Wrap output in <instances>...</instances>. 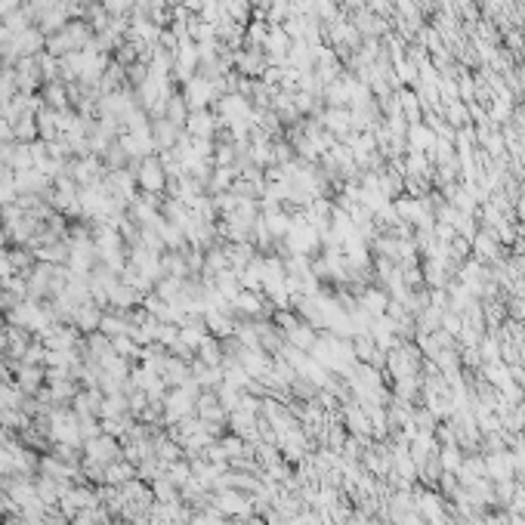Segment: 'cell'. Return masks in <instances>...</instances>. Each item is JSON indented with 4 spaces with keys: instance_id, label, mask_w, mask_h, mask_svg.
I'll use <instances>...</instances> for the list:
<instances>
[{
    "instance_id": "cell-1",
    "label": "cell",
    "mask_w": 525,
    "mask_h": 525,
    "mask_svg": "<svg viewBox=\"0 0 525 525\" xmlns=\"http://www.w3.org/2000/svg\"><path fill=\"white\" fill-rule=\"evenodd\" d=\"M83 454H87V461H93V464L108 467V464L121 461V445H118L115 436L99 433V436H93V439L83 442Z\"/></svg>"
},
{
    "instance_id": "cell-2",
    "label": "cell",
    "mask_w": 525,
    "mask_h": 525,
    "mask_svg": "<svg viewBox=\"0 0 525 525\" xmlns=\"http://www.w3.org/2000/svg\"><path fill=\"white\" fill-rule=\"evenodd\" d=\"M99 322H102V312H99V303H93V300H87V303H78L71 312V325L78 327L81 334H93L99 331Z\"/></svg>"
},
{
    "instance_id": "cell-3",
    "label": "cell",
    "mask_w": 525,
    "mask_h": 525,
    "mask_svg": "<svg viewBox=\"0 0 525 525\" xmlns=\"http://www.w3.org/2000/svg\"><path fill=\"white\" fill-rule=\"evenodd\" d=\"M136 183H139V189H146V192H161L164 189V167L158 164V161H143L136 167Z\"/></svg>"
},
{
    "instance_id": "cell-4",
    "label": "cell",
    "mask_w": 525,
    "mask_h": 525,
    "mask_svg": "<svg viewBox=\"0 0 525 525\" xmlns=\"http://www.w3.org/2000/svg\"><path fill=\"white\" fill-rule=\"evenodd\" d=\"M46 380V371H44V365H19V371H16V383H19V389L22 392H41V383Z\"/></svg>"
},
{
    "instance_id": "cell-5",
    "label": "cell",
    "mask_w": 525,
    "mask_h": 525,
    "mask_svg": "<svg viewBox=\"0 0 525 525\" xmlns=\"http://www.w3.org/2000/svg\"><path fill=\"white\" fill-rule=\"evenodd\" d=\"M130 479H136V464L130 461H115L106 467V485H124Z\"/></svg>"
},
{
    "instance_id": "cell-6",
    "label": "cell",
    "mask_w": 525,
    "mask_h": 525,
    "mask_svg": "<svg viewBox=\"0 0 525 525\" xmlns=\"http://www.w3.org/2000/svg\"><path fill=\"white\" fill-rule=\"evenodd\" d=\"M250 510V504H245L238 498V491H229V489H223L220 491V498H217V513H248Z\"/></svg>"
},
{
    "instance_id": "cell-7",
    "label": "cell",
    "mask_w": 525,
    "mask_h": 525,
    "mask_svg": "<svg viewBox=\"0 0 525 525\" xmlns=\"http://www.w3.org/2000/svg\"><path fill=\"white\" fill-rule=\"evenodd\" d=\"M0 408H22V389H19V383H9L6 377L0 380Z\"/></svg>"
},
{
    "instance_id": "cell-8",
    "label": "cell",
    "mask_w": 525,
    "mask_h": 525,
    "mask_svg": "<svg viewBox=\"0 0 525 525\" xmlns=\"http://www.w3.org/2000/svg\"><path fill=\"white\" fill-rule=\"evenodd\" d=\"M290 343L294 346H312L315 343V337H312V331H306V327H294V331H290Z\"/></svg>"
},
{
    "instance_id": "cell-9",
    "label": "cell",
    "mask_w": 525,
    "mask_h": 525,
    "mask_svg": "<svg viewBox=\"0 0 525 525\" xmlns=\"http://www.w3.org/2000/svg\"><path fill=\"white\" fill-rule=\"evenodd\" d=\"M6 241H9V232H6V226H4V220H0V250L6 248Z\"/></svg>"
},
{
    "instance_id": "cell-10",
    "label": "cell",
    "mask_w": 525,
    "mask_h": 525,
    "mask_svg": "<svg viewBox=\"0 0 525 525\" xmlns=\"http://www.w3.org/2000/svg\"><path fill=\"white\" fill-rule=\"evenodd\" d=\"M220 525H226V522H220Z\"/></svg>"
}]
</instances>
